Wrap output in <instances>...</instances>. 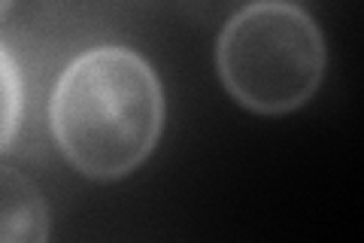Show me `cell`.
Returning a JSON list of instances; mask_svg holds the SVG:
<instances>
[{
	"mask_svg": "<svg viewBox=\"0 0 364 243\" xmlns=\"http://www.w3.org/2000/svg\"><path fill=\"white\" fill-rule=\"evenodd\" d=\"M49 122L55 143L79 173L91 180L128 177L161 137V83L136 52L97 46L67 64Z\"/></svg>",
	"mask_w": 364,
	"mask_h": 243,
	"instance_id": "obj_1",
	"label": "cell"
},
{
	"mask_svg": "<svg viewBox=\"0 0 364 243\" xmlns=\"http://www.w3.org/2000/svg\"><path fill=\"white\" fill-rule=\"evenodd\" d=\"M215 67L237 103L277 115L306 103L325 73L318 25L289 0H255L228 19Z\"/></svg>",
	"mask_w": 364,
	"mask_h": 243,
	"instance_id": "obj_2",
	"label": "cell"
},
{
	"mask_svg": "<svg viewBox=\"0 0 364 243\" xmlns=\"http://www.w3.org/2000/svg\"><path fill=\"white\" fill-rule=\"evenodd\" d=\"M49 237V207L33 180L0 167V243H40Z\"/></svg>",
	"mask_w": 364,
	"mask_h": 243,
	"instance_id": "obj_3",
	"label": "cell"
},
{
	"mask_svg": "<svg viewBox=\"0 0 364 243\" xmlns=\"http://www.w3.org/2000/svg\"><path fill=\"white\" fill-rule=\"evenodd\" d=\"M21 100H25V88H21V73L4 46H0V149H6L9 140L18 131L21 122Z\"/></svg>",
	"mask_w": 364,
	"mask_h": 243,
	"instance_id": "obj_4",
	"label": "cell"
},
{
	"mask_svg": "<svg viewBox=\"0 0 364 243\" xmlns=\"http://www.w3.org/2000/svg\"><path fill=\"white\" fill-rule=\"evenodd\" d=\"M9 6H13V0H0V19L6 16V9H9Z\"/></svg>",
	"mask_w": 364,
	"mask_h": 243,
	"instance_id": "obj_5",
	"label": "cell"
}]
</instances>
